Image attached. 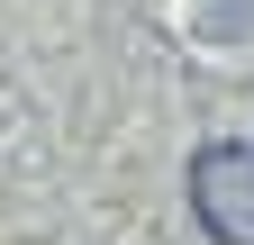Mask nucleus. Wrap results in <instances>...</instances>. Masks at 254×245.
<instances>
[{
  "instance_id": "1",
  "label": "nucleus",
  "mask_w": 254,
  "mask_h": 245,
  "mask_svg": "<svg viewBox=\"0 0 254 245\" xmlns=\"http://www.w3.org/2000/svg\"><path fill=\"white\" fill-rule=\"evenodd\" d=\"M190 209L218 245H254V145H200L190 155Z\"/></svg>"
}]
</instances>
